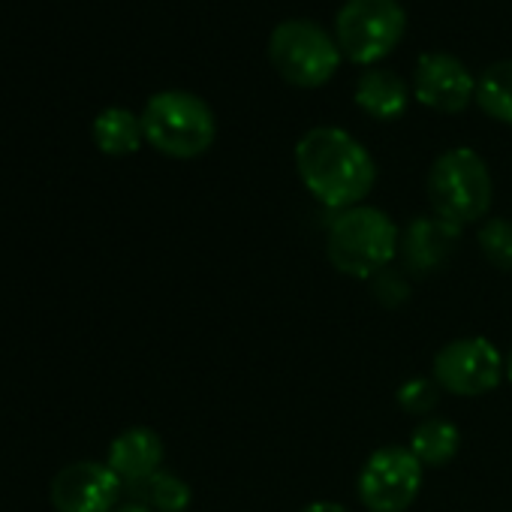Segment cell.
Segmentation results:
<instances>
[{
    "label": "cell",
    "instance_id": "cell-1",
    "mask_svg": "<svg viewBox=\"0 0 512 512\" xmlns=\"http://www.w3.org/2000/svg\"><path fill=\"white\" fill-rule=\"evenodd\" d=\"M296 169L311 196L338 211L362 205L377 181L374 157L341 127H311L296 145Z\"/></svg>",
    "mask_w": 512,
    "mask_h": 512
},
{
    "label": "cell",
    "instance_id": "cell-2",
    "mask_svg": "<svg viewBox=\"0 0 512 512\" xmlns=\"http://www.w3.org/2000/svg\"><path fill=\"white\" fill-rule=\"evenodd\" d=\"M401 232L383 208L353 205L344 208L329 226V263L356 281L380 275L398 253Z\"/></svg>",
    "mask_w": 512,
    "mask_h": 512
},
{
    "label": "cell",
    "instance_id": "cell-3",
    "mask_svg": "<svg viewBox=\"0 0 512 512\" xmlns=\"http://www.w3.org/2000/svg\"><path fill=\"white\" fill-rule=\"evenodd\" d=\"M142 133L151 148L166 157L190 160L211 148L217 121L211 106L190 91H157L142 109Z\"/></svg>",
    "mask_w": 512,
    "mask_h": 512
},
{
    "label": "cell",
    "instance_id": "cell-4",
    "mask_svg": "<svg viewBox=\"0 0 512 512\" xmlns=\"http://www.w3.org/2000/svg\"><path fill=\"white\" fill-rule=\"evenodd\" d=\"M428 202L437 217L464 226L491 208V172L473 148H449L428 169Z\"/></svg>",
    "mask_w": 512,
    "mask_h": 512
},
{
    "label": "cell",
    "instance_id": "cell-5",
    "mask_svg": "<svg viewBox=\"0 0 512 512\" xmlns=\"http://www.w3.org/2000/svg\"><path fill=\"white\" fill-rule=\"evenodd\" d=\"M269 61L290 85L317 88L335 76L341 46L314 19H284L269 37Z\"/></svg>",
    "mask_w": 512,
    "mask_h": 512
},
{
    "label": "cell",
    "instance_id": "cell-6",
    "mask_svg": "<svg viewBox=\"0 0 512 512\" xmlns=\"http://www.w3.org/2000/svg\"><path fill=\"white\" fill-rule=\"evenodd\" d=\"M407 31L401 0H344L335 16V40L356 64L386 58Z\"/></svg>",
    "mask_w": 512,
    "mask_h": 512
},
{
    "label": "cell",
    "instance_id": "cell-7",
    "mask_svg": "<svg viewBox=\"0 0 512 512\" xmlns=\"http://www.w3.org/2000/svg\"><path fill=\"white\" fill-rule=\"evenodd\" d=\"M422 461L410 446H380L359 470V500L368 512H404L422 488Z\"/></svg>",
    "mask_w": 512,
    "mask_h": 512
},
{
    "label": "cell",
    "instance_id": "cell-8",
    "mask_svg": "<svg viewBox=\"0 0 512 512\" xmlns=\"http://www.w3.org/2000/svg\"><path fill=\"white\" fill-rule=\"evenodd\" d=\"M506 377L503 356L488 338H455L434 356V383L449 395H488Z\"/></svg>",
    "mask_w": 512,
    "mask_h": 512
},
{
    "label": "cell",
    "instance_id": "cell-9",
    "mask_svg": "<svg viewBox=\"0 0 512 512\" xmlns=\"http://www.w3.org/2000/svg\"><path fill=\"white\" fill-rule=\"evenodd\" d=\"M121 485V476L109 464L73 461L55 473L49 497L58 512H112Z\"/></svg>",
    "mask_w": 512,
    "mask_h": 512
},
{
    "label": "cell",
    "instance_id": "cell-10",
    "mask_svg": "<svg viewBox=\"0 0 512 512\" xmlns=\"http://www.w3.org/2000/svg\"><path fill=\"white\" fill-rule=\"evenodd\" d=\"M413 94L428 109L452 115V112H461L473 100L476 79L467 70V64L455 58L452 52H425L416 61Z\"/></svg>",
    "mask_w": 512,
    "mask_h": 512
},
{
    "label": "cell",
    "instance_id": "cell-11",
    "mask_svg": "<svg viewBox=\"0 0 512 512\" xmlns=\"http://www.w3.org/2000/svg\"><path fill=\"white\" fill-rule=\"evenodd\" d=\"M461 226L443 220V217H416L404 232H401V256L404 266L410 272H431L434 266H440L446 260V253L452 250L455 238H458Z\"/></svg>",
    "mask_w": 512,
    "mask_h": 512
},
{
    "label": "cell",
    "instance_id": "cell-12",
    "mask_svg": "<svg viewBox=\"0 0 512 512\" xmlns=\"http://www.w3.org/2000/svg\"><path fill=\"white\" fill-rule=\"evenodd\" d=\"M163 440L154 428H127L121 431L112 446H109V458L106 464L121 476V482L133 485L139 479H148L151 473L160 470V461H163Z\"/></svg>",
    "mask_w": 512,
    "mask_h": 512
},
{
    "label": "cell",
    "instance_id": "cell-13",
    "mask_svg": "<svg viewBox=\"0 0 512 512\" xmlns=\"http://www.w3.org/2000/svg\"><path fill=\"white\" fill-rule=\"evenodd\" d=\"M356 103L371 118L392 121V118L404 115V109L410 103V85L395 70L371 67L356 82Z\"/></svg>",
    "mask_w": 512,
    "mask_h": 512
},
{
    "label": "cell",
    "instance_id": "cell-14",
    "mask_svg": "<svg viewBox=\"0 0 512 512\" xmlns=\"http://www.w3.org/2000/svg\"><path fill=\"white\" fill-rule=\"evenodd\" d=\"M461 449V431L455 422L428 416L422 419L410 434V452L422 461V467H443L449 464Z\"/></svg>",
    "mask_w": 512,
    "mask_h": 512
},
{
    "label": "cell",
    "instance_id": "cell-15",
    "mask_svg": "<svg viewBox=\"0 0 512 512\" xmlns=\"http://www.w3.org/2000/svg\"><path fill=\"white\" fill-rule=\"evenodd\" d=\"M142 118L124 106H109L94 118V142L103 154L124 157L142 145Z\"/></svg>",
    "mask_w": 512,
    "mask_h": 512
},
{
    "label": "cell",
    "instance_id": "cell-16",
    "mask_svg": "<svg viewBox=\"0 0 512 512\" xmlns=\"http://www.w3.org/2000/svg\"><path fill=\"white\" fill-rule=\"evenodd\" d=\"M473 100L494 121L512 124V58L494 61L482 70V76L476 79Z\"/></svg>",
    "mask_w": 512,
    "mask_h": 512
},
{
    "label": "cell",
    "instance_id": "cell-17",
    "mask_svg": "<svg viewBox=\"0 0 512 512\" xmlns=\"http://www.w3.org/2000/svg\"><path fill=\"white\" fill-rule=\"evenodd\" d=\"M130 491L139 497L142 506H148L151 512H184L193 500V491L190 485L175 476V473H166V470H157L151 473L148 479H139L130 485Z\"/></svg>",
    "mask_w": 512,
    "mask_h": 512
},
{
    "label": "cell",
    "instance_id": "cell-18",
    "mask_svg": "<svg viewBox=\"0 0 512 512\" xmlns=\"http://www.w3.org/2000/svg\"><path fill=\"white\" fill-rule=\"evenodd\" d=\"M479 238V250L485 260L500 269V272H512V220L506 217H491L479 226L476 232Z\"/></svg>",
    "mask_w": 512,
    "mask_h": 512
},
{
    "label": "cell",
    "instance_id": "cell-19",
    "mask_svg": "<svg viewBox=\"0 0 512 512\" xmlns=\"http://www.w3.org/2000/svg\"><path fill=\"white\" fill-rule=\"evenodd\" d=\"M395 398H398L401 410H407L413 416H428L437 407V401H440V386L434 380L413 377V380L401 383V389H398Z\"/></svg>",
    "mask_w": 512,
    "mask_h": 512
},
{
    "label": "cell",
    "instance_id": "cell-20",
    "mask_svg": "<svg viewBox=\"0 0 512 512\" xmlns=\"http://www.w3.org/2000/svg\"><path fill=\"white\" fill-rule=\"evenodd\" d=\"M302 512H350V509L335 500H317V503H308Z\"/></svg>",
    "mask_w": 512,
    "mask_h": 512
},
{
    "label": "cell",
    "instance_id": "cell-21",
    "mask_svg": "<svg viewBox=\"0 0 512 512\" xmlns=\"http://www.w3.org/2000/svg\"><path fill=\"white\" fill-rule=\"evenodd\" d=\"M112 512H151V509L142 506V503H124V506H118V509H112Z\"/></svg>",
    "mask_w": 512,
    "mask_h": 512
},
{
    "label": "cell",
    "instance_id": "cell-22",
    "mask_svg": "<svg viewBox=\"0 0 512 512\" xmlns=\"http://www.w3.org/2000/svg\"><path fill=\"white\" fill-rule=\"evenodd\" d=\"M503 368H506V377H509V383H512V350H509V356L503 359Z\"/></svg>",
    "mask_w": 512,
    "mask_h": 512
}]
</instances>
